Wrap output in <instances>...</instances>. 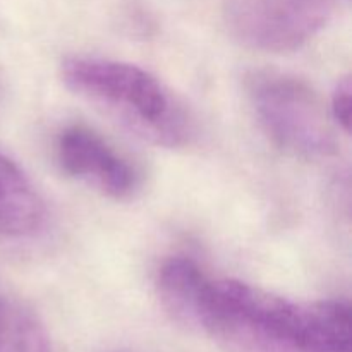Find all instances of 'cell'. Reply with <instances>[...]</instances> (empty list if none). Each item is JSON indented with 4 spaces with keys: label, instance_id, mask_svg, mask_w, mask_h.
Returning a JSON list of instances; mask_svg holds the SVG:
<instances>
[{
    "label": "cell",
    "instance_id": "obj_1",
    "mask_svg": "<svg viewBox=\"0 0 352 352\" xmlns=\"http://www.w3.org/2000/svg\"><path fill=\"white\" fill-rule=\"evenodd\" d=\"M165 308L186 325L244 352H351V308L294 301L236 278H212L174 256L158 272Z\"/></svg>",
    "mask_w": 352,
    "mask_h": 352
},
{
    "label": "cell",
    "instance_id": "obj_2",
    "mask_svg": "<svg viewBox=\"0 0 352 352\" xmlns=\"http://www.w3.org/2000/svg\"><path fill=\"white\" fill-rule=\"evenodd\" d=\"M64 85L151 144L184 146L195 124L177 96L151 72L129 62L72 55L62 60Z\"/></svg>",
    "mask_w": 352,
    "mask_h": 352
},
{
    "label": "cell",
    "instance_id": "obj_3",
    "mask_svg": "<svg viewBox=\"0 0 352 352\" xmlns=\"http://www.w3.org/2000/svg\"><path fill=\"white\" fill-rule=\"evenodd\" d=\"M251 109L272 143L292 157L316 160L336 151L329 109L302 79L274 69L246 76Z\"/></svg>",
    "mask_w": 352,
    "mask_h": 352
},
{
    "label": "cell",
    "instance_id": "obj_4",
    "mask_svg": "<svg viewBox=\"0 0 352 352\" xmlns=\"http://www.w3.org/2000/svg\"><path fill=\"white\" fill-rule=\"evenodd\" d=\"M333 0H222L230 34L253 50L284 54L315 38L332 14Z\"/></svg>",
    "mask_w": 352,
    "mask_h": 352
},
{
    "label": "cell",
    "instance_id": "obj_5",
    "mask_svg": "<svg viewBox=\"0 0 352 352\" xmlns=\"http://www.w3.org/2000/svg\"><path fill=\"white\" fill-rule=\"evenodd\" d=\"M55 157L69 177L112 199L131 198L140 186L133 165L89 127H65L55 143Z\"/></svg>",
    "mask_w": 352,
    "mask_h": 352
},
{
    "label": "cell",
    "instance_id": "obj_6",
    "mask_svg": "<svg viewBox=\"0 0 352 352\" xmlns=\"http://www.w3.org/2000/svg\"><path fill=\"white\" fill-rule=\"evenodd\" d=\"M43 199L23 170L0 153V236L31 237L43 227Z\"/></svg>",
    "mask_w": 352,
    "mask_h": 352
},
{
    "label": "cell",
    "instance_id": "obj_7",
    "mask_svg": "<svg viewBox=\"0 0 352 352\" xmlns=\"http://www.w3.org/2000/svg\"><path fill=\"white\" fill-rule=\"evenodd\" d=\"M0 352H52L43 323L19 302L0 296Z\"/></svg>",
    "mask_w": 352,
    "mask_h": 352
},
{
    "label": "cell",
    "instance_id": "obj_8",
    "mask_svg": "<svg viewBox=\"0 0 352 352\" xmlns=\"http://www.w3.org/2000/svg\"><path fill=\"white\" fill-rule=\"evenodd\" d=\"M351 102L352 85L349 76H346V78L337 81L329 107L330 119H332L344 133H349L351 129Z\"/></svg>",
    "mask_w": 352,
    "mask_h": 352
}]
</instances>
